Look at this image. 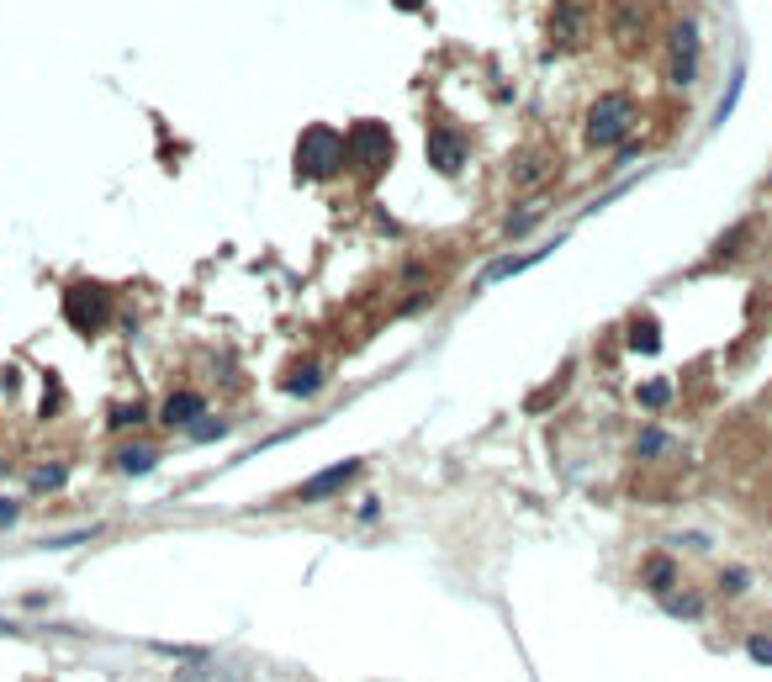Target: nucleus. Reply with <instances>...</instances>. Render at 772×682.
<instances>
[{
  "instance_id": "nucleus-9",
  "label": "nucleus",
  "mask_w": 772,
  "mask_h": 682,
  "mask_svg": "<svg viewBox=\"0 0 772 682\" xmlns=\"http://www.w3.org/2000/svg\"><path fill=\"white\" fill-rule=\"evenodd\" d=\"M640 587L656 598H672V587H677V561L672 556H646L640 561Z\"/></svg>"
},
{
  "instance_id": "nucleus-4",
  "label": "nucleus",
  "mask_w": 772,
  "mask_h": 682,
  "mask_svg": "<svg viewBox=\"0 0 772 682\" xmlns=\"http://www.w3.org/2000/svg\"><path fill=\"white\" fill-rule=\"evenodd\" d=\"M344 159L355 164V170H381V164L392 159V133H386V122H355L349 127Z\"/></svg>"
},
{
  "instance_id": "nucleus-27",
  "label": "nucleus",
  "mask_w": 772,
  "mask_h": 682,
  "mask_svg": "<svg viewBox=\"0 0 772 682\" xmlns=\"http://www.w3.org/2000/svg\"><path fill=\"white\" fill-rule=\"evenodd\" d=\"M767 180H772V175H767Z\"/></svg>"
},
{
  "instance_id": "nucleus-6",
  "label": "nucleus",
  "mask_w": 772,
  "mask_h": 682,
  "mask_svg": "<svg viewBox=\"0 0 772 682\" xmlns=\"http://www.w3.org/2000/svg\"><path fill=\"white\" fill-rule=\"evenodd\" d=\"M424 149H429V164H434L439 175H461V170H466V149H471V143L455 133V127H434Z\"/></svg>"
},
{
  "instance_id": "nucleus-21",
  "label": "nucleus",
  "mask_w": 772,
  "mask_h": 682,
  "mask_svg": "<svg viewBox=\"0 0 772 682\" xmlns=\"http://www.w3.org/2000/svg\"><path fill=\"white\" fill-rule=\"evenodd\" d=\"M746 651H751V661H767V667H772V640H767V635H751Z\"/></svg>"
},
{
  "instance_id": "nucleus-2",
  "label": "nucleus",
  "mask_w": 772,
  "mask_h": 682,
  "mask_svg": "<svg viewBox=\"0 0 772 682\" xmlns=\"http://www.w3.org/2000/svg\"><path fill=\"white\" fill-rule=\"evenodd\" d=\"M635 127V101L624 96V90H609V96H598V106L587 112V143L593 149H614L619 138H630Z\"/></svg>"
},
{
  "instance_id": "nucleus-19",
  "label": "nucleus",
  "mask_w": 772,
  "mask_h": 682,
  "mask_svg": "<svg viewBox=\"0 0 772 682\" xmlns=\"http://www.w3.org/2000/svg\"><path fill=\"white\" fill-rule=\"evenodd\" d=\"M720 593H730V598H741V593H746V571H741V566L720 571Z\"/></svg>"
},
{
  "instance_id": "nucleus-8",
  "label": "nucleus",
  "mask_w": 772,
  "mask_h": 682,
  "mask_svg": "<svg viewBox=\"0 0 772 682\" xmlns=\"http://www.w3.org/2000/svg\"><path fill=\"white\" fill-rule=\"evenodd\" d=\"M159 418L170 423V429H196V423L207 418V397H201V392H170V397H164V408H159Z\"/></svg>"
},
{
  "instance_id": "nucleus-25",
  "label": "nucleus",
  "mask_w": 772,
  "mask_h": 682,
  "mask_svg": "<svg viewBox=\"0 0 772 682\" xmlns=\"http://www.w3.org/2000/svg\"><path fill=\"white\" fill-rule=\"evenodd\" d=\"M397 6H402V11H418V6H424V0H397Z\"/></svg>"
},
{
  "instance_id": "nucleus-3",
  "label": "nucleus",
  "mask_w": 772,
  "mask_h": 682,
  "mask_svg": "<svg viewBox=\"0 0 772 682\" xmlns=\"http://www.w3.org/2000/svg\"><path fill=\"white\" fill-rule=\"evenodd\" d=\"M64 318L75 334H101L106 323H112V291L96 286V281H80L64 291Z\"/></svg>"
},
{
  "instance_id": "nucleus-14",
  "label": "nucleus",
  "mask_w": 772,
  "mask_h": 682,
  "mask_svg": "<svg viewBox=\"0 0 772 682\" xmlns=\"http://www.w3.org/2000/svg\"><path fill=\"white\" fill-rule=\"evenodd\" d=\"M741 85H746V64H735V80H730V96H725L720 106H714V117H709L714 127H725V117L735 112V96H741Z\"/></svg>"
},
{
  "instance_id": "nucleus-5",
  "label": "nucleus",
  "mask_w": 772,
  "mask_h": 682,
  "mask_svg": "<svg viewBox=\"0 0 772 682\" xmlns=\"http://www.w3.org/2000/svg\"><path fill=\"white\" fill-rule=\"evenodd\" d=\"M693 75H698V22L683 16V22L672 27V69H667V80L683 90V85H693Z\"/></svg>"
},
{
  "instance_id": "nucleus-24",
  "label": "nucleus",
  "mask_w": 772,
  "mask_h": 682,
  "mask_svg": "<svg viewBox=\"0 0 772 682\" xmlns=\"http://www.w3.org/2000/svg\"><path fill=\"white\" fill-rule=\"evenodd\" d=\"M16 519V503H0V524H11Z\"/></svg>"
},
{
  "instance_id": "nucleus-26",
  "label": "nucleus",
  "mask_w": 772,
  "mask_h": 682,
  "mask_svg": "<svg viewBox=\"0 0 772 682\" xmlns=\"http://www.w3.org/2000/svg\"><path fill=\"white\" fill-rule=\"evenodd\" d=\"M0 471H6V466H0Z\"/></svg>"
},
{
  "instance_id": "nucleus-22",
  "label": "nucleus",
  "mask_w": 772,
  "mask_h": 682,
  "mask_svg": "<svg viewBox=\"0 0 772 682\" xmlns=\"http://www.w3.org/2000/svg\"><path fill=\"white\" fill-rule=\"evenodd\" d=\"M143 418V408H138V402H133V408H127V402H122V408H112V429H127V423H138Z\"/></svg>"
},
{
  "instance_id": "nucleus-7",
  "label": "nucleus",
  "mask_w": 772,
  "mask_h": 682,
  "mask_svg": "<svg viewBox=\"0 0 772 682\" xmlns=\"http://www.w3.org/2000/svg\"><path fill=\"white\" fill-rule=\"evenodd\" d=\"M355 476H360V460H339V466H328V471L312 476V482L297 487V503H323V497L344 492L349 482H355Z\"/></svg>"
},
{
  "instance_id": "nucleus-17",
  "label": "nucleus",
  "mask_w": 772,
  "mask_h": 682,
  "mask_svg": "<svg viewBox=\"0 0 772 682\" xmlns=\"http://www.w3.org/2000/svg\"><path fill=\"white\" fill-rule=\"evenodd\" d=\"M667 614H688V619H698V614H704V598H693V593H672V598H667Z\"/></svg>"
},
{
  "instance_id": "nucleus-15",
  "label": "nucleus",
  "mask_w": 772,
  "mask_h": 682,
  "mask_svg": "<svg viewBox=\"0 0 772 682\" xmlns=\"http://www.w3.org/2000/svg\"><path fill=\"white\" fill-rule=\"evenodd\" d=\"M661 450H672V439L661 434V429H640V439H635V455H661Z\"/></svg>"
},
{
  "instance_id": "nucleus-16",
  "label": "nucleus",
  "mask_w": 772,
  "mask_h": 682,
  "mask_svg": "<svg viewBox=\"0 0 772 682\" xmlns=\"http://www.w3.org/2000/svg\"><path fill=\"white\" fill-rule=\"evenodd\" d=\"M545 170V154H529V159H519L513 164V186H535V175Z\"/></svg>"
},
{
  "instance_id": "nucleus-1",
  "label": "nucleus",
  "mask_w": 772,
  "mask_h": 682,
  "mask_svg": "<svg viewBox=\"0 0 772 682\" xmlns=\"http://www.w3.org/2000/svg\"><path fill=\"white\" fill-rule=\"evenodd\" d=\"M344 164V133H334V127L312 122L302 143H297V175L302 180H328Z\"/></svg>"
},
{
  "instance_id": "nucleus-20",
  "label": "nucleus",
  "mask_w": 772,
  "mask_h": 682,
  "mask_svg": "<svg viewBox=\"0 0 772 682\" xmlns=\"http://www.w3.org/2000/svg\"><path fill=\"white\" fill-rule=\"evenodd\" d=\"M503 228H508V238H524L529 228H535V212H513V217H508Z\"/></svg>"
},
{
  "instance_id": "nucleus-18",
  "label": "nucleus",
  "mask_w": 772,
  "mask_h": 682,
  "mask_svg": "<svg viewBox=\"0 0 772 682\" xmlns=\"http://www.w3.org/2000/svg\"><path fill=\"white\" fill-rule=\"evenodd\" d=\"M667 397H672L667 381H646V386H640V402H646V408H667Z\"/></svg>"
},
{
  "instance_id": "nucleus-12",
  "label": "nucleus",
  "mask_w": 772,
  "mask_h": 682,
  "mask_svg": "<svg viewBox=\"0 0 772 682\" xmlns=\"http://www.w3.org/2000/svg\"><path fill=\"white\" fill-rule=\"evenodd\" d=\"M323 386V365H297V371L286 376V392L291 397H312Z\"/></svg>"
},
{
  "instance_id": "nucleus-11",
  "label": "nucleus",
  "mask_w": 772,
  "mask_h": 682,
  "mask_svg": "<svg viewBox=\"0 0 772 682\" xmlns=\"http://www.w3.org/2000/svg\"><path fill=\"white\" fill-rule=\"evenodd\" d=\"M630 349H640V355H656V349H661V328H656L651 312H646V318H640V312L630 318Z\"/></svg>"
},
{
  "instance_id": "nucleus-10",
  "label": "nucleus",
  "mask_w": 772,
  "mask_h": 682,
  "mask_svg": "<svg viewBox=\"0 0 772 682\" xmlns=\"http://www.w3.org/2000/svg\"><path fill=\"white\" fill-rule=\"evenodd\" d=\"M159 466V450L154 445H127V450H117V471H127V476H143V471H154Z\"/></svg>"
},
{
  "instance_id": "nucleus-13",
  "label": "nucleus",
  "mask_w": 772,
  "mask_h": 682,
  "mask_svg": "<svg viewBox=\"0 0 772 682\" xmlns=\"http://www.w3.org/2000/svg\"><path fill=\"white\" fill-rule=\"evenodd\" d=\"M64 466H59V460H53V466H32V476H27V482H32V492H59L64 487Z\"/></svg>"
},
{
  "instance_id": "nucleus-23",
  "label": "nucleus",
  "mask_w": 772,
  "mask_h": 682,
  "mask_svg": "<svg viewBox=\"0 0 772 682\" xmlns=\"http://www.w3.org/2000/svg\"><path fill=\"white\" fill-rule=\"evenodd\" d=\"M217 434H223V418H217V423H212V418H201L196 429H191V439H217Z\"/></svg>"
}]
</instances>
